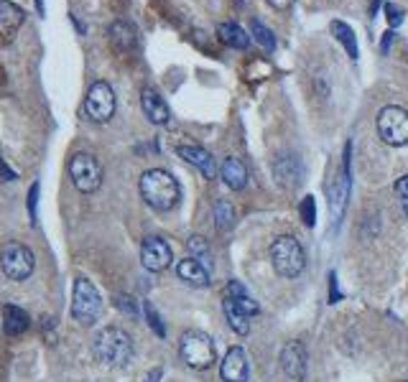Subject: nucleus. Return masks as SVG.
Listing matches in <instances>:
<instances>
[{
    "label": "nucleus",
    "mask_w": 408,
    "mask_h": 382,
    "mask_svg": "<svg viewBox=\"0 0 408 382\" xmlns=\"http://www.w3.org/2000/svg\"><path fill=\"white\" fill-rule=\"evenodd\" d=\"M140 196L156 212H171L182 199L179 181L164 169H151L140 176Z\"/></svg>",
    "instance_id": "nucleus-1"
},
{
    "label": "nucleus",
    "mask_w": 408,
    "mask_h": 382,
    "mask_svg": "<svg viewBox=\"0 0 408 382\" xmlns=\"http://www.w3.org/2000/svg\"><path fill=\"white\" fill-rule=\"evenodd\" d=\"M95 357L110 370H122L133 359V339L128 331L117 327H108L95 336Z\"/></svg>",
    "instance_id": "nucleus-2"
},
{
    "label": "nucleus",
    "mask_w": 408,
    "mask_h": 382,
    "mask_svg": "<svg viewBox=\"0 0 408 382\" xmlns=\"http://www.w3.org/2000/svg\"><path fill=\"white\" fill-rule=\"evenodd\" d=\"M271 262L273 270L283 278H296L304 273L306 267V253L301 243L291 235H281L271 243Z\"/></svg>",
    "instance_id": "nucleus-3"
},
{
    "label": "nucleus",
    "mask_w": 408,
    "mask_h": 382,
    "mask_svg": "<svg viewBox=\"0 0 408 382\" xmlns=\"http://www.w3.org/2000/svg\"><path fill=\"white\" fill-rule=\"evenodd\" d=\"M179 357L187 367L192 370H207L212 367L214 359H217V352H214V341L209 339L204 331H184L182 339H179Z\"/></svg>",
    "instance_id": "nucleus-4"
},
{
    "label": "nucleus",
    "mask_w": 408,
    "mask_h": 382,
    "mask_svg": "<svg viewBox=\"0 0 408 382\" xmlns=\"http://www.w3.org/2000/svg\"><path fill=\"white\" fill-rule=\"evenodd\" d=\"M103 314V296L95 288V283L87 278L74 280V293H72V316L74 322L82 327H92Z\"/></svg>",
    "instance_id": "nucleus-5"
},
{
    "label": "nucleus",
    "mask_w": 408,
    "mask_h": 382,
    "mask_svg": "<svg viewBox=\"0 0 408 382\" xmlns=\"http://www.w3.org/2000/svg\"><path fill=\"white\" fill-rule=\"evenodd\" d=\"M69 179L82 194H92L103 186V166L92 153H74L69 158Z\"/></svg>",
    "instance_id": "nucleus-6"
},
{
    "label": "nucleus",
    "mask_w": 408,
    "mask_h": 382,
    "mask_svg": "<svg viewBox=\"0 0 408 382\" xmlns=\"http://www.w3.org/2000/svg\"><path fill=\"white\" fill-rule=\"evenodd\" d=\"M375 125H378V135L385 146H408V110L398 107V105H388L378 112Z\"/></svg>",
    "instance_id": "nucleus-7"
},
{
    "label": "nucleus",
    "mask_w": 408,
    "mask_h": 382,
    "mask_svg": "<svg viewBox=\"0 0 408 382\" xmlns=\"http://www.w3.org/2000/svg\"><path fill=\"white\" fill-rule=\"evenodd\" d=\"M115 107H117L115 90H113L108 82H95V85L87 90V97H85L87 120L98 122V125H105V122L113 120Z\"/></svg>",
    "instance_id": "nucleus-8"
},
{
    "label": "nucleus",
    "mask_w": 408,
    "mask_h": 382,
    "mask_svg": "<svg viewBox=\"0 0 408 382\" xmlns=\"http://www.w3.org/2000/svg\"><path fill=\"white\" fill-rule=\"evenodd\" d=\"M0 267L11 280H26L36 267V258L23 243H8L0 253Z\"/></svg>",
    "instance_id": "nucleus-9"
},
{
    "label": "nucleus",
    "mask_w": 408,
    "mask_h": 382,
    "mask_svg": "<svg viewBox=\"0 0 408 382\" xmlns=\"http://www.w3.org/2000/svg\"><path fill=\"white\" fill-rule=\"evenodd\" d=\"M171 260H174V253H171L164 237H146L143 240V245H140V262H143L146 270L161 273V270H166L171 265Z\"/></svg>",
    "instance_id": "nucleus-10"
},
{
    "label": "nucleus",
    "mask_w": 408,
    "mask_h": 382,
    "mask_svg": "<svg viewBox=\"0 0 408 382\" xmlns=\"http://www.w3.org/2000/svg\"><path fill=\"white\" fill-rule=\"evenodd\" d=\"M108 41L117 56H130L138 51V28L130 21H113L108 28Z\"/></svg>",
    "instance_id": "nucleus-11"
},
{
    "label": "nucleus",
    "mask_w": 408,
    "mask_h": 382,
    "mask_svg": "<svg viewBox=\"0 0 408 382\" xmlns=\"http://www.w3.org/2000/svg\"><path fill=\"white\" fill-rule=\"evenodd\" d=\"M350 156H352V143L345 146V156H342V166L340 174H337L335 189H332V222H340L342 212H345V204H347V194H350Z\"/></svg>",
    "instance_id": "nucleus-12"
},
{
    "label": "nucleus",
    "mask_w": 408,
    "mask_h": 382,
    "mask_svg": "<svg viewBox=\"0 0 408 382\" xmlns=\"http://www.w3.org/2000/svg\"><path fill=\"white\" fill-rule=\"evenodd\" d=\"M140 107H143V115L148 117V122H153V125H169L171 110L166 105V100L153 87H143L140 90Z\"/></svg>",
    "instance_id": "nucleus-13"
},
{
    "label": "nucleus",
    "mask_w": 408,
    "mask_h": 382,
    "mask_svg": "<svg viewBox=\"0 0 408 382\" xmlns=\"http://www.w3.org/2000/svg\"><path fill=\"white\" fill-rule=\"evenodd\" d=\"M281 367H283V372H286L291 380L301 382L306 375V349L301 341L291 339L286 341V346H283V352H281Z\"/></svg>",
    "instance_id": "nucleus-14"
},
{
    "label": "nucleus",
    "mask_w": 408,
    "mask_h": 382,
    "mask_svg": "<svg viewBox=\"0 0 408 382\" xmlns=\"http://www.w3.org/2000/svg\"><path fill=\"white\" fill-rule=\"evenodd\" d=\"M248 354L243 346H232L219 364V375L225 382H248Z\"/></svg>",
    "instance_id": "nucleus-15"
},
{
    "label": "nucleus",
    "mask_w": 408,
    "mask_h": 382,
    "mask_svg": "<svg viewBox=\"0 0 408 382\" xmlns=\"http://www.w3.org/2000/svg\"><path fill=\"white\" fill-rule=\"evenodd\" d=\"M26 23L23 8H19L11 0H0V41H13V36Z\"/></svg>",
    "instance_id": "nucleus-16"
},
{
    "label": "nucleus",
    "mask_w": 408,
    "mask_h": 382,
    "mask_svg": "<svg viewBox=\"0 0 408 382\" xmlns=\"http://www.w3.org/2000/svg\"><path fill=\"white\" fill-rule=\"evenodd\" d=\"M179 158H184L187 164H192L194 169H199V174L204 179H214L217 176V164L209 151H204L202 146H179L177 148Z\"/></svg>",
    "instance_id": "nucleus-17"
},
{
    "label": "nucleus",
    "mask_w": 408,
    "mask_h": 382,
    "mask_svg": "<svg viewBox=\"0 0 408 382\" xmlns=\"http://www.w3.org/2000/svg\"><path fill=\"white\" fill-rule=\"evenodd\" d=\"M177 273H179V278H182L184 283L194 285V288H207V285H209L207 265H204V262H199L197 258H184V260H179Z\"/></svg>",
    "instance_id": "nucleus-18"
},
{
    "label": "nucleus",
    "mask_w": 408,
    "mask_h": 382,
    "mask_svg": "<svg viewBox=\"0 0 408 382\" xmlns=\"http://www.w3.org/2000/svg\"><path fill=\"white\" fill-rule=\"evenodd\" d=\"M219 176H222V181H225L232 191H243L245 184H248V169H245V164L240 158L227 156L225 161H222V166H219Z\"/></svg>",
    "instance_id": "nucleus-19"
},
{
    "label": "nucleus",
    "mask_w": 408,
    "mask_h": 382,
    "mask_svg": "<svg viewBox=\"0 0 408 382\" xmlns=\"http://www.w3.org/2000/svg\"><path fill=\"white\" fill-rule=\"evenodd\" d=\"M273 176L276 181L281 184V186H293V184H299L301 181V166L299 161H296V156H283L278 158L273 164Z\"/></svg>",
    "instance_id": "nucleus-20"
},
{
    "label": "nucleus",
    "mask_w": 408,
    "mask_h": 382,
    "mask_svg": "<svg viewBox=\"0 0 408 382\" xmlns=\"http://www.w3.org/2000/svg\"><path fill=\"white\" fill-rule=\"evenodd\" d=\"M222 311H225V319L227 324H230V329L235 334H240V336H245V334L250 331V316L245 314L243 309H240L235 301H232L230 296L225 293V298H222Z\"/></svg>",
    "instance_id": "nucleus-21"
},
{
    "label": "nucleus",
    "mask_w": 408,
    "mask_h": 382,
    "mask_svg": "<svg viewBox=\"0 0 408 382\" xmlns=\"http://www.w3.org/2000/svg\"><path fill=\"white\" fill-rule=\"evenodd\" d=\"M217 38L225 46H230V49H248L250 46V36L245 33L243 28H240L238 23H232V21H227V23H219L217 26Z\"/></svg>",
    "instance_id": "nucleus-22"
},
{
    "label": "nucleus",
    "mask_w": 408,
    "mask_h": 382,
    "mask_svg": "<svg viewBox=\"0 0 408 382\" xmlns=\"http://www.w3.org/2000/svg\"><path fill=\"white\" fill-rule=\"evenodd\" d=\"M3 329L11 336L23 334L28 329V314L23 309H19V306H6V311H3Z\"/></svg>",
    "instance_id": "nucleus-23"
},
{
    "label": "nucleus",
    "mask_w": 408,
    "mask_h": 382,
    "mask_svg": "<svg viewBox=\"0 0 408 382\" xmlns=\"http://www.w3.org/2000/svg\"><path fill=\"white\" fill-rule=\"evenodd\" d=\"M332 33H335L337 41L345 46V51H347V56L352 61L360 59V51H357V38H355V31L350 28L345 21H332Z\"/></svg>",
    "instance_id": "nucleus-24"
},
{
    "label": "nucleus",
    "mask_w": 408,
    "mask_h": 382,
    "mask_svg": "<svg viewBox=\"0 0 408 382\" xmlns=\"http://www.w3.org/2000/svg\"><path fill=\"white\" fill-rule=\"evenodd\" d=\"M225 293H227V296H230L232 301H235V304H238L240 309H243L248 316H256L258 311H261V309H258V304H256V298L250 296V293L245 291V285L238 283V280H230V283H227V291H225Z\"/></svg>",
    "instance_id": "nucleus-25"
},
{
    "label": "nucleus",
    "mask_w": 408,
    "mask_h": 382,
    "mask_svg": "<svg viewBox=\"0 0 408 382\" xmlns=\"http://www.w3.org/2000/svg\"><path fill=\"white\" fill-rule=\"evenodd\" d=\"M232 225H235V206L227 199H219L217 204H214V227H217L219 232H227L232 230Z\"/></svg>",
    "instance_id": "nucleus-26"
},
{
    "label": "nucleus",
    "mask_w": 408,
    "mask_h": 382,
    "mask_svg": "<svg viewBox=\"0 0 408 382\" xmlns=\"http://www.w3.org/2000/svg\"><path fill=\"white\" fill-rule=\"evenodd\" d=\"M250 33H253V38H256L258 43H261L263 49L266 51H273L276 49V36H273V31L268 28L266 23H261L258 18L250 21Z\"/></svg>",
    "instance_id": "nucleus-27"
},
{
    "label": "nucleus",
    "mask_w": 408,
    "mask_h": 382,
    "mask_svg": "<svg viewBox=\"0 0 408 382\" xmlns=\"http://www.w3.org/2000/svg\"><path fill=\"white\" fill-rule=\"evenodd\" d=\"M187 248H189V258H197V260H199V262L207 260L209 245L204 243V237H199V235L189 237V243H187Z\"/></svg>",
    "instance_id": "nucleus-28"
},
{
    "label": "nucleus",
    "mask_w": 408,
    "mask_h": 382,
    "mask_svg": "<svg viewBox=\"0 0 408 382\" xmlns=\"http://www.w3.org/2000/svg\"><path fill=\"white\" fill-rule=\"evenodd\" d=\"M385 18H388L390 28H396V26L403 23V11L398 6H393V3H388V6H385Z\"/></svg>",
    "instance_id": "nucleus-29"
},
{
    "label": "nucleus",
    "mask_w": 408,
    "mask_h": 382,
    "mask_svg": "<svg viewBox=\"0 0 408 382\" xmlns=\"http://www.w3.org/2000/svg\"><path fill=\"white\" fill-rule=\"evenodd\" d=\"M301 217H304V225L311 227L314 225V196H306L304 201H301Z\"/></svg>",
    "instance_id": "nucleus-30"
},
{
    "label": "nucleus",
    "mask_w": 408,
    "mask_h": 382,
    "mask_svg": "<svg viewBox=\"0 0 408 382\" xmlns=\"http://www.w3.org/2000/svg\"><path fill=\"white\" fill-rule=\"evenodd\" d=\"M146 316H148V322H151L153 331L159 334V336H164V327H161V319H159V314L153 311V306H151V304H146Z\"/></svg>",
    "instance_id": "nucleus-31"
},
{
    "label": "nucleus",
    "mask_w": 408,
    "mask_h": 382,
    "mask_svg": "<svg viewBox=\"0 0 408 382\" xmlns=\"http://www.w3.org/2000/svg\"><path fill=\"white\" fill-rule=\"evenodd\" d=\"M396 194L401 196V201H408V174L396 181Z\"/></svg>",
    "instance_id": "nucleus-32"
},
{
    "label": "nucleus",
    "mask_w": 408,
    "mask_h": 382,
    "mask_svg": "<svg viewBox=\"0 0 408 382\" xmlns=\"http://www.w3.org/2000/svg\"><path fill=\"white\" fill-rule=\"evenodd\" d=\"M117 306H120L122 311H128L130 316H138V314H135V304H133V298L117 296Z\"/></svg>",
    "instance_id": "nucleus-33"
},
{
    "label": "nucleus",
    "mask_w": 408,
    "mask_h": 382,
    "mask_svg": "<svg viewBox=\"0 0 408 382\" xmlns=\"http://www.w3.org/2000/svg\"><path fill=\"white\" fill-rule=\"evenodd\" d=\"M36 199H38V184H33V186H31V194H28L31 217H36Z\"/></svg>",
    "instance_id": "nucleus-34"
},
{
    "label": "nucleus",
    "mask_w": 408,
    "mask_h": 382,
    "mask_svg": "<svg viewBox=\"0 0 408 382\" xmlns=\"http://www.w3.org/2000/svg\"><path fill=\"white\" fill-rule=\"evenodd\" d=\"M273 11H288V8L293 6V0H266Z\"/></svg>",
    "instance_id": "nucleus-35"
},
{
    "label": "nucleus",
    "mask_w": 408,
    "mask_h": 382,
    "mask_svg": "<svg viewBox=\"0 0 408 382\" xmlns=\"http://www.w3.org/2000/svg\"><path fill=\"white\" fill-rule=\"evenodd\" d=\"M390 41H393V31H385V33H383V41H380V54H388Z\"/></svg>",
    "instance_id": "nucleus-36"
},
{
    "label": "nucleus",
    "mask_w": 408,
    "mask_h": 382,
    "mask_svg": "<svg viewBox=\"0 0 408 382\" xmlns=\"http://www.w3.org/2000/svg\"><path fill=\"white\" fill-rule=\"evenodd\" d=\"M159 377H161V370H153L151 375L146 377V382H156V380H159Z\"/></svg>",
    "instance_id": "nucleus-37"
},
{
    "label": "nucleus",
    "mask_w": 408,
    "mask_h": 382,
    "mask_svg": "<svg viewBox=\"0 0 408 382\" xmlns=\"http://www.w3.org/2000/svg\"><path fill=\"white\" fill-rule=\"evenodd\" d=\"M380 6V0H372V8H370V16H375V11H378Z\"/></svg>",
    "instance_id": "nucleus-38"
},
{
    "label": "nucleus",
    "mask_w": 408,
    "mask_h": 382,
    "mask_svg": "<svg viewBox=\"0 0 408 382\" xmlns=\"http://www.w3.org/2000/svg\"><path fill=\"white\" fill-rule=\"evenodd\" d=\"M36 8H38V13L43 16V0H36Z\"/></svg>",
    "instance_id": "nucleus-39"
},
{
    "label": "nucleus",
    "mask_w": 408,
    "mask_h": 382,
    "mask_svg": "<svg viewBox=\"0 0 408 382\" xmlns=\"http://www.w3.org/2000/svg\"><path fill=\"white\" fill-rule=\"evenodd\" d=\"M403 209H406V214H408V201H403Z\"/></svg>",
    "instance_id": "nucleus-40"
}]
</instances>
